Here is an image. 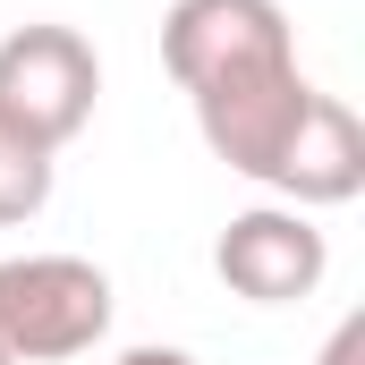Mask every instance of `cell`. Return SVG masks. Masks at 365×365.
<instances>
[{
	"instance_id": "6da1fadb",
	"label": "cell",
	"mask_w": 365,
	"mask_h": 365,
	"mask_svg": "<svg viewBox=\"0 0 365 365\" xmlns=\"http://www.w3.org/2000/svg\"><path fill=\"white\" fill-rule=\"evenodd\" d=\"M110 331V272L86 255H9L0 264V357L60 365Z\"/></svg>"
},
{
	"instance_id": "7a4b0ae2",
	"label": "cell",
	"mask_w": 365,
	"mask_h": 365,
	"mask_svg": "<svg viewBox=\"0 0 365 365\" xmlns=\"http://www.w3.org/2000/svg\"><path fill=\"white\" fill-rule=\"evenodd\" d=\"M162 68L179 77L187 102H204V93H230L247 77L297 68V34H289L280 0H170Z\"/></svg>"
},
{
	"instance_id": "3957f363",
	"label": "cell",
	"mask_w": 365,
	"mask_h": 365,
	"mask_svg": "<svg viewBox=\"0 0 365 365\" xmlns=\"http://www.w3.org/2000/svg\"><path fill=\"white\" fill-rule=\"evenodd\" d=\"M93 93H102V60L77 26H17L0 43V119H17L34 145H68L93 119Z\"/></svg>"
},
{
	"instance_id": "277c9868",
	"label": "cell",
	"mask_w": 365,
	"mask_h": 365,
	"mask_svg": "<svg viewBox=\"0 0 365 365\" xmlns=\"http://www.w3.org/2000/svg\"><path fill=\"white\" fill-rule=\"evenodd\" d=\"M212 272L230 280V297H247V306H297V297H314L323 272H331V238L297 204H255V212H238L221 230Z\"/></svg>"
},
{
	"instance_id": "5b68a950",
	"label": "cell",
	"mask_w": 365,
	"mask_h": 365,
	"mask_svg": "<svg viewBox=\"0 0 365 365\" xmlns=\"http://www.w3.org/2000/svg\"><path fill=\"white\" fill-rule=\"evenodd\" d=\"M306 68H272V77H247V86L230 93H204L195 102V136L212 145V162H230L238 179H264L272 187L280 153H289V136H297V119H306Z\"/></svg>"
},
{
	"instance_id": "8992f818",
	"label": "cell",
	"mask_w": 365,
	"mask_h": 365,
	"mask_svg": "<svg viewBox=\"0 0 365 365\" xmlns=\"http://www.w3.org/2000/svg\"><path fill=\"white\" fill-rule=\"evenodd\" d=\"M272 187L297 212L349 204L365 187V128H357V110H349L340 93H314V102H306V119H297V136H289V153H280Z\"/></svg>"
},
{
	"instance_id": "52a82bcc",
	"label": "cell",
	"mask_w": 365,
	"mask_h": 365,
	"mask_svg": "<svg viewBox=\"0 0 365 365\" xmlns=\"http://www.w3.org/2000/svg\"><path fill=\"white\" fill-rule=\"evenodd\" d=\"M51 179H60V153L34 145L17 119H0V230L34 221V212L51 204Z\"/></svg>"
},
{
	"instance_id": "ba28073f",
	"label": "cell",
	"mask_w": 365,
	"mask_h": 365,
	"mask_svg": "<svg viewBox=\"0 0 365 365\" xmlns=\"http://www.w3.org/2000/svg\"><path fill=\"white\" fill-rule=\"evenodd\" d=\"M357 357H365V314H349V323L323 340V365H357Z\"/></svg>"
},
{
	"instance_id": "9c48e42d",
	"label": "cell",
	"mask_w": 365,
	"mask_h": 365,
	"mask_svg": "<svg viewBox=\"0 0 365 365\" xmlns=\"http://www.w3.org/2000/svg\"><path fill=\"white\" fill-rule=\"evenodd\" d=\"M119 365H195V357H187V349H128Z\"/></svg>"
},
{
	"instance_id": "30bf717a",
	"label": "cell",
	"mask_w": 365,
	"mask_h": 365,
	"mask_svg": "<svg viewBox=\"0 0 365 365\" xmlns=\"http://www.w3.org/2000/svg\"><path fill=\"white\" fill-rule=\"evenodd\" d=\"M0 365H9V357H0Z\"/></svg>"
}]
</instances>
